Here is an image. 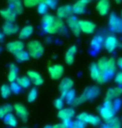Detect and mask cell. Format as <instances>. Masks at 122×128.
Returning a JSON list of instances; mask_svg holds the SVG:
<instances>
[{
    "mask_svg": "<svg viewBox=\"0 0 122 128\" xmlns=\"http://www.w3.org/2000/svg\"><path fill=\"white\" fill-rule=\"evenodd\" d=\"M42 28L48 34H55L65 30L64 22L62 19L54 17L52 14H45L42 18Z\"/></svg>",
    "mask_w": 122,
    "mask_h": 128,
    "instance_id": "cell-1",
    "label": "cell"
},
{
    "mask_svg": "<svg viewBox=\"0 0 122 128\" xmlns=\"http://www.w3.org/2000/svg\"><path fill=\"white\" fill-rule=\"evenodd\" d=\"M27 52L30 58L38 59L43 56L45 52V47L39 41L32 40L27 43Z\"/></svg>",
    "mask_w": 122,
    "mask_h": 128,
    "instance_id": "cell-2",
    "label": "cell"
},
{
    "mask_svg": "<svg viewBox=\"0 0 122 128\" xmlns=\"http://www.w3.org/2000/svg\"><path fill=\"white\" fill-rule=\"evenodd\" d=\"M108 24L111 32L115 33L122 32V18L114 12L110 14L109 17Z\"/></svg>",
    "mask_w": 122,
    "mask_h": 128,
    "instance_id": "cell-3",
    "label": "cell"
},
{
    "mask_svg": "<svg viewBox=\"0 0 122 128\" xmlns=\"http://www.w3.org/2000/svg\"><path fill=\"white\" fill-rule=\"evenodd\" d=\"M106 63H107V58L104 57L100 58L96 63L99 72H100V76H99L98 80L96 81L99 84H103L109 80L107 76H106Z\"/></svg>",
    "mask_w": 122,
    "mask_h": 128,
    "instance_id": "cell-4",
    "label": "cell"
},
{
    "mask_svg": "<svg viewBox=\"0 0 122 128\" xmlns=\"http://www.w3.org/2000/svg\"><path fill=\"white\" fill-rule=\"evenodd\" d=\"M49 74L50 76L51 79L53 80H59L64 75V66H62L61 64H53V65L49 66L48 68Z\"/></svg>",
    "mask_w": 122,
    "mask_h": 128,
    "instance_id": "cell-5",
    "label": "cell"
},
{
    "mask_svg": "<svg viewBox=\"0 0 122 128\" xmlns=\"http://www.w3.org/2000/svg\"><path fill=\"white\" fill-rule=\"evenodd\" d=\"M66 24L68 26L70 32L73 33L75 37H79V34L81 33V30H80L79 25V20L75 16H69L68 18L66 19Z\"/></svg>",
    "mask_w": 122,
    "mask_h": 128,
    "instance_id": "cell-6",
    "label": "cell"
},
{
    "mask_svg": "<svg viewBox=\"0 0 122 128\" xmlns=\"http://www.w3.org/2000/svg\"><path fill=\"white\" fill-rule=\"evenodd\" d=\"M119 42L115 35H108L104 40V47L108 52H113L119 47Z\"/></svg>",
    "mask_w": 122,
    "mask_h": 128,
    "instance_id": "cell-7",
    "label": "cell"
},
{
    "mask_svg": "<svg viewBox=\"0 0 122 128\" xmlns=\"http://www.w3.org/2000/svg\"><path fill=\"white\" fill-rule=\"evenodd\" d=\"M77 119L85 122V124H90L92 126H97L100 123V118L99 116L85 113V112H82V113L78 115Z\"/></svg>",
    "mask_w": 122,
    "mask_h": 128,
    "instance_id": "cell-8",
    "label": "cell"
},
{
    "mask_svg": "<svg viewBox=\"0 0 122 128\" xmlns=\"http://www.w3.org/2000/svg\"><path fill=\"white\" fill-rule=\"evenodd\" d=\"M71 15H73V8L70 4L62 5L57 8L56 17L59 19H67Z\"/></svg>",
    "mask_w": 122,
    "mask_h": 128,
    "instance_id": "cell-9",
    "label": "cell"
},
{
    "mask_svg": "<svg viewBox=\"0 0 122 128\" xmlns=\"http://www.w3.org/2000/svg\"><path fill=\"white\" fill-rule=\"evenodd\" d=\"M19 27L14 22H5L2 26V32L5 36H12L19 32Z\"/></svg>",
    "mask_w": 122,
    "mask_h": 128,
    "instance_id": "cell-10",
    "label": "cell"
},
{
    "mask_svg": "<svg viewBox=\"0 0 122 128\" xmlns=\"http://www.w3.org/2000/svg\"><path fill=\"white\" fill-rule=\"evenodd\" d=\"M79 25L81 32H84L85 34H91L95 31V28H96V25L89 20H79Z\"/></svg>",
    "mask_w": 122,
    "mask_h": 128,
    "instance_id": "cell-11",
    "label": "cell"
},
{
    "mask_svg": "<svg viewBox=\"0 0 122 128\" xmlns=\"http://www.w3.org/2000/svg\"><path fill=\"white\" fill-rule=\"evenodd\" d=\"M6 48H7L8 52L14 55L15 53L19 52V51H22L24 49V43L20 39L11 41V42L7 43Z\"/></svg>",
    "mask_w": 122,
    "mask_h": 128,
    "instance_id": "cell-12",
    "label": "cell"
},
{
    "mask_svg": "<svg viewBox=\"0 0 122 128\" xmlns=\"http://www.w3.org/2000/svg\"><path fill=\"white\" fill-rule=\"evenodd\" d=\"M14 110L15 111V113H16L17 116L19 117L20 121H22L23 122H26L28 121V109L26 108V106H24L23 104L16 103L14 106Z\"/></svg>",
    "mask_w": 122,
    "mask_h": 128,
    "instance_id": "cell-13",
    "label": "cell"
},
{
    "mask_svg": "<svg viewBox=\"0 0 122 128\" xmlns=\"http://www.w3.org/2000/svg\"><path fill=\"white\" fill-rule=\"evenodd\" d=\"M74 86V81L69 78H64L59 82V90L61 93V96H63L66 92L70 91Z\"/></svg>",
    "mask_w": 122,
    "mask_h": 128,
    "instance_id": "cell-14",
    "label": "cell"
},
{
    "mask_svg": "<svg viewBox=\"0 0 122 128\" xmlns=\"http://www.w3.org/2000/svg\"><path fill=\"white\" fill-rule=\"evenodd\" d=\"M110 8V0H98L96 4V10L101 16H105L109 14Z\"/></svg>",
    "mask_w": 122,
    "mask_h": 128,
    "instance_id": "cell-15",
    "label": "cell"
},
{
    "mask_svg": "<svg viewBox=\"0 0 122 128\" xmlns=\"http://www.w3.org/2000/svg\"><path fill=\"white\" fill-rule=\"evenodd\" d=\"M0 15L1 17L5 20V22H14L17 18V14L15 12L14 10L10 8L9 7L8 8L0 10Z\"/></svg>",
    "mask_w": 122,
    "mask_h": 128,
    "instance_id": "cell-16",
    "label": "cell"
},
{
    "mask_svg": "<svg viewBox=\"0 0 122 128\" xmlns=\"http://www.w3.org/2000/svg\"><path fill=\"white\" fill-rule=\"evenodd\" d=\"M99 112H100V116L102 117L103 120H105V122H108L113 118L115 112L114 111L112 107H108L103 105L102 106H100L99 108Z\"/></svg>",
    "mask_w": 122,
    "mask_h": 128,
    "instance_id": "cell-17",
    "label": "cell"
},
{
    "mask_svg": "<svg viewBox=\"0 0 122 128\" xmlns=\"http://www.w3.org/2000/svg\"><path fill=\"white\" fill-rule=\"evenodd\" d=\"M27 76L30 79L31 82L34 86H41L44 83V79L42 76L36 71L28 70L27 72Z\"/></svg>",
    "mask_w": 122,
    "mask_h": 128,
    "instance_id": "cell-18",
    "label": "cell"
},
{
    "mask_svg": "<svg viewBox=\"0 0 122 128\" xmlns=\"http://www.w3.org/2000/svg\"><path fill=\"white\" fill-rule=\"evenodd\" d=\"M104 40H105V38H104L103 36L101 35L95 36L92 38L91 42H90V48H91V49L95 52H99L101 49L102 46H104Z\"/></svg>",
    "mask_w": 122,
    "mask_h": 128,
    "instance_id": "cell-19",
    "label": "cell"
},
{
    "mask_svg": "<svg viewBox=\"0 0 122 128\" xmlns=\"http://www.w3.org/2000/svg\"><path fill=\"white\" fill-rule=\"evenodd\" d=\"M122 95V86H119L116 88H110L106 92L105 100L108 101H112L113 99H117Z\"/></svg>",
    "mask_w": 122,
    "mask_h": 128,
    "instance_id": "cell-20",
    "label": "cell"
},
{
    "mask_svg": "<svg viewBox=\"0 0 122 128\" xmlns=\"http://www.w3.org/2000/svg\"><path fill=\"white\" fill-rule=\"evenodd\" d=\"M77 52V48L75 45L70 46L66 51L64 55V62L68 65H72L74 62V56Z\"/></svg>",
    "mask_w": 122,
    "mask_h": 128,
    "instance_id": "cell-21",
    "label": "cell"
},
{
    "mask_svg": "<svg viewBox=\"0 0 122 128\" xmlns=\"http://www.w3.org/2000/svg\"><path fill=\"white\" fill-rule=\"evenodd\" d=\"M116 61L115 58H110L107 59V63H106V76L108 79H110L111 76L115 75L116 72Z\"/></svg>",
    "mask_w": 122,
    "mask_h": 128,
    "instance_id": "cell-22",
    "label": "cell"
},
{
    "mask_svg": "<svg viewBox=\"0 0 122 128\" xmlns=\"http://www.w3.org/2000/svg\"><path fill=\"white\" fill-rule=\"evenodd\" d=\"M74 110L73 108H63L58 112V117L62 121L71 120L74 116Z\"/></svg>",
    "mask_w": 122,
    "mask_h": 128,
    "instance_id": "cell-23",
    "label": "cell"
},
{
    "mask_svg": "<svg viewBox=\"0 0 122 128\" xmlns=\"http://www.w3.org/2000/svg\"><path fill=\"white\" fill-rule=\"evenodd\" d=\"M86 2H85L83 0H77L72 6V8H73V14L76 15L84 14L85 11H86Z\"/></svg>",
    "mask_w": 122,
    "mask_h": 128,
    "instance_id": "cell-24",
    "label": "cell"
},
{
    "mask_svg": "<svg viewBox=\"0 0 122 128\" xmlns=\"http://www.w3.org/2000/svg\"><path fill=\"white\" fill-rule=\"evenodd\" d=\"M9 7L14 10L17 14H21L24 12V4L22 0H8Z\"/></svg>",
    "mask_w": 122,
    "mask_h": 128,
    "instance_id": "cell-25",
    "label": "cell"
},
{
    "mask_svg": "<svg viewBox=\"0 0 122 128\" xmlns=\"http://www.w3.org/2000/svg\"><path fill=\"white\" fill-rule=\"evenodd\" d=\"M83 94L85 96L87 100L94 99L99 96V94H100V89H99V88L96 86H89V88H87L85 89Z\"/></svg>",
    "mask_w": 122,
    "mask_h": 128,
    "instance_id": "cell-26",
    "label": "cell"
},
{
    "mask_svg": "<svg viewBox=\"0 0 122 128\" xmlns=\"http://www.w3.org/2000/svg\"><path fill=\"white\" fill-rule=\"evenodd\" d=\"M33 33V28L31 25H26L23 27L19 32V38L20 40L27 39Z\"/></svg>",
    "mask_w": 122,
    "mask_h": 128,
    "instance_id": "cell-27",
    "label": "cell"
},
{
    "mask_svg": "<svg viewBox=\"0 0 122 128\" xmlns=\"http://www.w3.org/2000/svg\"><path fill=\"white\" fill-rule=\"evenodd\" d=\"M18 74H19V68L15 64H11L9 66V75H8V80L10 82H14L17 80Z\"/></svg>",
    "mask_w": 122,
    "mask_h": 128,
    "instance_id": "cell-28",
    "label": "cell"
},
{
    "mask_svg": "<svg viewBox=\"0 0 122 128\" xmlns=\"http://www.w3.org/2000/svg\"><path fill=\"white\" fill-rule=\"evenodd\" d=\"M14 57H15V59L17 60V62H26V61L29 60V58H30V56L28 54V52L25 50L19 51V52L15 53Z\"/></svg>",
    "mask_w": 122,
    "mask_h": 128,
    "instance_id": "cell-29",
    "label": "cell"
},
{
    "mask_svg": "<svg viewBox=\"0 0 122 128\" xmlns=\"http://www.w3.org/2000/svg\"><path fill=\"white\" fill-rule=\"evenodd\" d=\"M4 123L10 127H16L18 125L17 118L15 117L14 115H13L12 113H9V115H7L4 118Z\"/></svg>",
    "mask_w": 122,
    "mask_h": 128,
    "instance_id": "cell-30",
    "label": "cell"
},
{
    "mask_svg": "<svg viewBox=\"0 0 122 128\" xmlns=\"http://www.w3.org/2000/svg\"><path fill=\"white\" fill-rule=\"evenodd\" d=\"M16 82L19 84V85L21 86L22 88H29L30 84H31V81L30 79L28 78V76H18L17 80L15 81Z\"/></svg>",
    "mask_w": 122,
    "mask_h": 128,
    "instance_id": "cell-31",
    "label": "cell"
},
{
    "mask_svg": "<svg viewBox=\"0 0 122 128\" xmlns=\"http://www.w3.org/2000/svg\"><path fill=\"white\" fill-rule=\"evenodd\" d=\"M14 106H11L10 104H4L0 106V118L4 119L7 115L11 113Z\"/></svg>",
    "mask_w": 122,
    "mask_h": 128,
    "instance_id": "cell-32",
    "label": "cell"
},
{
    "mask_svg": "<svg viewBox=\"0 0 122 128\" xmlns=\"http://www.w3.org/2000/svg\"><path fill=\"white\" fill-rule=\"evenodd\" d=\"M90 75L92 80L97 81L100 76V72H99L98 66L96 63H92L90 66Z\"/></svg>",
    "mask_w": 122,
    "mask_h": 128,
    "instance_id": "cell-33",
    "label": "cell"
},
{
    "mask_svg": "<svg viewBox=\"0 0 122 128\" xmlns=\"http://www.w3.org/2000/svg\"><path fill=\"white\" fill-rule=\"evenodd\" d=\"M0 93H1V96L3 98H4V99L9 98L12 93L10 86L7 85V84H4V85L0 88Z\"/></svg>",
    "mask_w": 122,
    "mask_h": 128,
    "instance_id": "cell-34",
    "label": "cell"
},
{
    "mask_svg": "<svg viewBox=\"0 0 122 128\" xmlns=\"http://www.w3.org/2000/svg\"><path fill=\"white\" fill-rule=\"evenodd\" d=\"M121 122L118 117H113L112 119H110V121L107 122L106 126L108 128H121Z\"/></svg>",
    "mask_w": 122,
    "mask_h": 128,
    "instance_id": "cell-35",
    "label": "cell"
},
{
    "mask_svg": "<svg viewBox=\"0 0 122 128\" xmlns=\"http://www.w3.org/2000/svg\"><path fill=\"white\" fill-rule=\"evenodd\" d=\"M61 97H63L69 105H72L74 98L76 97V96H75V92H74V90H73V89H71L70 91H69L68 92H66L63 96H61Z\"/></svg>",
    "mask_w": 122,
    "mask_h": 128,
    "instance_id": "cell-36",
    "label": "cell"
},
{
    "mask_svg": "<svg viewBox=\"0 0 122 128\" xmlns=\"http://www.w3.org/2000/svg\"><path fill=\"white\" fill-rule=\"evenodd\" d=\"M45 0H23L24 6L26 8H33L38 6V4L43 2Z\"/></svg>",
    "mask_w": 122,
    "mask_h": 128,
    "instance_id": "cell-37",
    "label": "cell"
},
{
    "mask_svg": "<svg viewBox=\"0 0 122 128\" xmlns=\"http://www.w3.org/2000/svg\"><path fill=\"white\" fill-rule=\"evenodd\" d=\"M38 96V90L36 88H33L32 89H30V91L28 93V102H34L36 98Z\"/></svg>",
    "mask_w": 122,
    "mask_h": 128,
    "instance_id": "cell-38",
    "label": "cell"
},
{
    "mask_svg": "<svg viewBox=\"0 0 122 128\" xmlns=\"http://www.w3.org/2000/svg\"><path fill=\"white\" fill-rule=\"evenodd\" d=\"M48 9H49V7L47 6V4H46L45 2H41V4H39L37 6V11L39 14H42V15L47 14Z\"/></svg>",
    "mask_w": 122,
    "mask_h": 128,
    "instance_id": "cell-39",
    "label": "cell"
},
{
    "mask_svg": "<svg viewBox=\"0 0 122 128\" xmlns=\"http://www.w3.org/2000/svg\"><path fill=\"white\" fill-rule=\"evenodd\" d=\"M86 101H87V98L85 97V96L84 95V94H82V95H80L79 96L75 97L72 105H73V106H79V105L83 104L85 102H86Z\"/></svg>",
    "mask_w": 122,
    "mask_h": 128,
    "instance_id": "cell-40",
    "label": "cell"
},
{
    "mask_svg": "<svg viewBox=\"0 0 122 128\" xmlns=\"http://www.w3.org/2000/svg\"><path fill=\"white\" fill-rule=\"evenodd\" d=\"M54 107L57 109V110H61L63 109L64 107V98L63 97H59V98H57L55 101H54Z\"/></svg>",
    "mask_w": 122,
    "mask_h": 128,
    "instance_id": "cell-41",
    "label": "cell"
},
{
    "mask_svg": "<svg viewBox=\"0 0 122 128\" xmlns=\"http://www.w3.org/2000/svg\"><path fill=\"white\" fill-rule=\"evenodd\" d=\"M10 88H11L12 92L14 93V94L19 93L20 92V90H21V86H20L19 84L16 82H11V84H10Z\"/></svg>",
    "mask_w": 122,
    "mask_h": 128,
    "instance_id": "cell-42",
    "label": "cell"
},
{
    "mask_svg": "<svg viewBox=\"0 0 122 128\" xmlns=\"http://www.w3.org/2000/svg\"><path fill=\"white\" fill-rule=\"evenodd\" d=\"M44 2L47 4L49 8H52V9L55 8L57 7V4H58V0H45Z\"/></svg>",
    "mask_w": 122,
    "mask_h": 128,
    "instance_id": "cell-43",
    "label": "cell"
},
{
    "mask_svg": "<svg viewBox=\"0 0 122 128\" xmlns=\"http://www.w3.org/2000/svg\"><path fill=\"white\" fill-rule=\"evenodd\" d=\"M85 122H83L80 120H76V121L73 122V125H72L71 128H85Z\"/></svg>",
    "mask_w": 122,
    "mask_h": 128,
    "instance_id": "cell-44",
    "label": "cell"
},
{
    "mask_svg": "<svg viewBox=\"0 0 122 128\" xmlns=\"http://www.w3.org/2000/svg\"><path fill=\"white\" fill-rule=\"evenodd\" d=\"M115 82L119 86H122V71L116 73V75L115 76Z\"/></svg>",
    "mask_w": 122,
    "mask_h": 128,
    "instance_id": "cell-45",
    "label": "cell"
},
{
    "mask_svg": "<svg viewBox=\"0 0 122 128\" xmlns=\"http://www.w3.org/2000/svg\"><path fill=\"white\" fill-rule=\"evenodd\" d=\"M120 105H121V102L120 101L119 99H116L115 102H113V108H114V111L115 112H117L119 108L120 107Z\"/></svg>",
    "mask_w": 122,
    "mask_h": 128,
    "instance_id": "cell-46",
    "label": "cell"
},
{
    "mask_svg": "<svg viewBox=\"0 0 122 128\" xmlns=\"http://www.w3.org/2000/svg\"><path fill=\"white\" fill-rule=\"evenodd\" d=\"M62 123L65 126L66 128H71L72 125H73V122H71V120H65V121H63Z\"/></svg>",
    "mask_w": 122,
    "mask_h": 128,
    "instance_id": "cell-47",
    "label": "cell"
},
{
    "mask_svg": "<svg viewBox=\"0 0 122 128\" xmlns=\"http://www.w3.org/2000/svg\"><path fill=\"white\" fill-rule=\"evenodd\" d=\"M52 128H66V127L63 123H59V124H55V125H54V126H52Z\"/></svg>",
    "mask_w": 122,
    "mask_h": 128,
    "instance_id": "cell-48",
    "label": "cell"
},
{
    "mask_svg": "<svg viewBox=\"0 0 122 128\" xmlns=\"http://www.w3.org/2000/svg\"><path fill=\"white\" fill-rule=\"evenodd\" d=\"M117 65H118V66L120 68V69H121V71H122V58H120L119 59L117 60Z\"/></svg>",
    "mask_w": 122,
    "mask_h": 128,
    "instance_id": "cell-49",
    "label": "cell"
},
{
    "mask_svg": "<svg viewBox=\"0 0 122 128\" xmlns=\"http://www.w3.org/2000/svg\"><path fill=\"white\" fill-rule=\"evenodd\" d=\"M4 34L3 33L2 31H0V42H4Z\"/></svg>",
    "mask_w": 122,
    "mask_h": 128,
    "instance_id": "cell-50",
    "label": "cell"
},
{
    "mask_svg": "<svg viewBox=\"0 0 122 128\" xmlns=\"http://www.w3.org/2000/svg\"><path fill=\"white\" fill-rule=\"evenodd\" d=\"M83 1H84L85 2H86V4H90V2H92L93 0H83Z\"/></svg>",
    "mask_w": 122,
    "mask_h": 128,
    "instance_id": "cell-51",
    "label": "cell"
},
{
    "mask_svg": "<svg viewBox=\"0 0 122 128\" xmlns=\"http://www.w3.org/2000/svg\"><path fill=\"white\" fill-rule=\"evenodd\" d=\"M116 4H120V2H122V0H114Z\"/></svg>",
    "mask_w": 122,
    "mask_h": 128,
    "instance_id": "cell-52",
    "label": "cell"
},
{
    "mask_svg": "<svg viewBox=\"0 0 122 128\" xmlns=\"http://www.w3.org/2000/svg\"><path fill=\"white\" fill-rule=\"evenodd\" d=\"M101 128H108V126H106V125H105V126H103L101 127Z\"/></svg>",
    "mask_w": 122,
    "mask_h": 128,
    "instance_id": "cell-53",
    "label": "cell"
},
{
    "mask_svg": "<svg viewBox=\"0 0 122 128\" xmlns=\"http://www.w3.org/2000/svg\"><path fill=\"white\" fill-rule=\"evenodd\" d=\"M45 128H52V126H46Z\"/></svg>",
    "mask_w": 122,
    "mask_h": 128,
    "instance_id": "cell-54",
    "label": "cell"
},
{
    "mask_svg": "<svg viewBox=\"0 0 122 128\" xmlns=\"http://www.w3.org/2000/svg\"><path fill=\"white\" fill-rule=\"evenodd\" d=\"M1 51H2V48H1V46H0V52H1Z\"/></svg>",
    "mask_w": 122,
    "mask_h": 128,
    "instance_id": "cell-55",
    "label": "cell"
},
{
    "mask_svg": "<svg viewBox=\"0 0 122 128\" xmlns=\"http://www.w3.org/2000/svg\"><path fill=\"white\" fill-rule=\"evenodd\" d=\"M121 18H122V11H121Z\"/></svg>",
    "mask_w": 122,
    "mask_h": 128,
    "instance_id": "cell-56",
    "label": "cell"
}]
</instances>
